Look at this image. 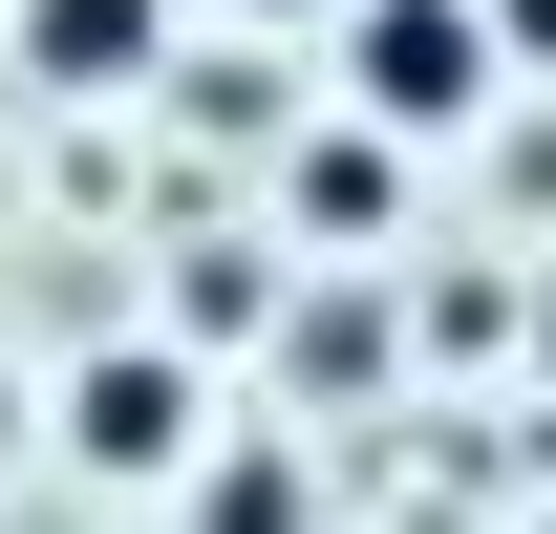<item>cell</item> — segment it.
<instances>
[{"instance_id":"1","label":"cell","mask_w":556,"mask_h":534,"mask_svg":"<svg viewBox=\"0 0 556 534\" xmlns=\"http://www.w3.org/2000/svg\"><path fill=\"white\" fill-rule=\"evenodd\" d=\"M321 65H343V129L428 150V171L514 107V65H492V22H471V0H343V22H321Z\"/></svg>"},{"instance_id":"6","label":"cell","mask_w":556,"mask_h":534,"mask_svg":"<svg viewBox=\"0 0 556 534\" xmlns=\"http://www.w3.org/2000/svg\"><path fill=\"white\" fill-rule=\"evenodd\" d=\"M471 22H492V65H514V86H556V0H471Z\"/></svg>"},{"instance_id":"7","label":"cell","mask_w":556,"mask_h":534,"mask_svg":"<svg viewBox=\"0 0 556 534\" xmlns=\"http://www.w3.org/2000/svg\"><path fill=\"white\" fill-rule=\"evenodd\" d=\"M193 22H343V0H193Z\"/></svg>"},{"instance_id":"3","label":"cell","mask_w":556,"mask_h":534,"mask_svg":"<svg viewBox=\"0 0 556 534\" xmlns=\"http://www.w3.org/2000/svg\"><path fill=\"white\" fill-rule=\"evenodd\" d=\"M407 236H428V150L343 129V107L278 150V257H407Z\"/></svg>"},{"instance_id":"2","label":"cell","mask_w":556,"mask_h":534,"mask_svg":"<svg viewBox=\"0 0 556 534\" xmlns=\"http://www.w3.org/2000/svg\"><path fill=\"white\" fill-rule=\"evenodd\" d=\"M43 449H65V470H108V492H172V470H193L214 449V406H193V342H86V364H65V385H43Z\"/></svg>"},{"instance_id":"8","label":"cell","mask_w":556,"mask_h":534,"mask_svg":"<svg viewBox=\"0 0 556 534\" xmlns=\"http://www.w3.org/2000/svg\"><path fill=\"white\" fill-rule=\"evenodd\" d=\"M0 449H22V385H0Z\"/></svg>"},{"instance_id":"4","label":"cell","mask_w":556,"mask_h":534,"mask_svg":"<svg viewBox=\"0 0 556 534\" xmlns=\"http://www.w3.org/2000/svg\"><path fill=\"white\" fill-rule=\"evenodd\" d=\"M193 65V0H22V86L43 107H150Z\"/></svg>"},{"instance_id":"5","label":"cell","mask_w":556,"mask_h":534,"mask_svg":"<svg viewBox=\"0 0 556 534\" xmlns=\"http://www.w3.org/2000/svg\"><path fill=\"white\" fill-rule=\"evenodd\" d=\"M172 492H193V534H321V470L300 449H193Z\"/></svg>"}]
</instances>
